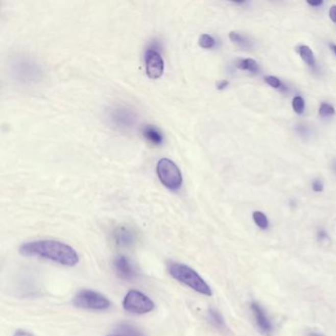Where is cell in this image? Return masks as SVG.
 Returning a JSON list of instances; mask_svg holds the SVG:
<instances>
[{
    "instance_id": "21",
    "label": "cell",
    "mask_w": 336,
    "mask_h": 336,
    "mask_svg": "<svg viewBox=\"0 0 336 336\" xmlns=\"http://www.w3.org/2000/svg\"><path fill=\"white\" fill-rule=\"evenodd\" d=\"M311 188L315 193H322L323 190V182L321 180H315L311 183Z\"/></svg>"
},
{
    "instance_id": "22",
    "label": "cell",
    "mask_w": 336,
    "mask_h": 336,
    "mask_svg": "<svg viewBox=\"0 0 336 336\" xmlns=\"http://www.w3.org/2000/svg\"><path fill=\"white\" fill-rule=\"evenodd\" d=\"M297 131H298L301 135H303V136H307V135H308V133H309V130H308V127L306 126H303V125L298 126V127H297Z\"/></svg>"
},
{
    "instance_id": "4",
    "label": "cell",
    "mask_w": 336,
    "mask_h": 336,
    "mask_svg": "<svg viewBox=\"0 0 336 336\" xmlns=\"http://www.w3.org/2000/svg\"><path fill=\"white\" fill-rule=\"evenodd\" d=\"M73 305L77 308L93 310H105L112 306L111 301L103 294L92 291L82 290L73 299Z\"/></svg>"
},
{
    "instance_id": "5",
    "label": "cell",
    "mask_w": 336,
    "mask_h": 336,
    "mask_svg": "<svg viewBox=\"0 0 336 336\" xmlns=\"http://www.w3.org/2000/svg\"><path fill=\"white\" fill-rule=\"evenodd\" d=\"M123 306L126 311L135 315L148 314L155 308L154 302L148 296L136 290H130L126 295Z\"/></svg>"
},
{
    "instance_id": "28",
    "label": "cell",
    "mask_w": 336,
    "mask_h": 336,
    "mask_svg": "<svg viewBox=\"0 0 336 336\" xmlns=\"http://www.w3.org/2000/svg\"><path fill=\"white\" fill-rule=\"evenodd\" d=\"M329 49L332 51V53L335 55L336 56V44L335 43H332V42H330L329 43Z\"/></svg>"
},
{
    "instance_id": "31",
    "label": "cell",
    "mask_w": 336,
    "mask_h": 336,
    "mask_svg": "<svg viewBox=\"0 0 336 336\" xmlns=\"http://www.w3.org/2000/svg\"><path fill=\"white\" fill-rule=\"evenodd\" d=\"M110 336H118V335H117V334H116V333H115V332H113V333H112V335H110Z\"/></svg>"
},
{
    "instance_id": "16",
    "label": "cell",
    "mask_w": 336,
    "mask_h": 336,
    "mask_svg": "<svg viewBox=\"0 0 336 336\" xmlns=\"http://www.w3.org/2000/svg\"><path fill=\"white\" fill-rule=\"evenodd\" d=\"M252 219L255 225L261 229V230H267L269 228V220L266 214L261 211H254L252 213Z\"/></svg>"
},
{
    "instance_id": "1",
    "label": "cell",
    "mask_w": 336,
    "mask_h": 336,
    "mask_svg": "<svg viewBox=\"0 0 336 336\" xmlns=\"http://www.w3.org/2000/svg\"><path fill=\"white\" fill-rule=\"evenodd\" d=\"M19 252L25 256L41 257L64 266H75L79 261V255L72 247L54 239L25 243Z\"/></svg>"
},
{
    "instance_id": "10",
    "label": "cell",
    "mask_w": 336,
    "mask_h": 336,
    "mask_svg": "<svg viewBox=\"0 0 336 336\" xmlns=\"http://www.w3.org/2000/svg\"><path fill=\"white\" fill-rule=\"evenodd\" d=\"M113 268L117 276L125 280H131L136 275V272L130 260L125 255H118L114 258Z\"/></svg>"
},
{
    "instance_id": "15",
    "label": "cell",
    "mask_w": 336,
    "mask_h": 336,
    "mask_svg": "<svg viewBox=\"0 0 336 336\" xmlns=\"http://www.w3.org/2000/svg\"><path fill=\"white\" fill-rule=\"evenodd\" d=\"M236 67L241 70H247L252 73H257L259 71V66L255 60L252 58L238 59L236 61Z\"/></svg>"
},
{
    "instance_id": "25",
    "label": "cell",
    "mask_w": 336,
    "mask_h": 336,
    "mask_svg": "<svg viewBox=\"0 0 336 336\" xmlns=\"http://www.w3.org/2000/svg\"><path fill=\"white\" fill-rule=\"evenodd\" d=\"M328 238V236H327V233H326V231H324V230H320L319 232H318V239L319 241H324V239H326V238Z\"/></svg>"
},
{
    "instance_id": "20",
    "label": "cell",
    "mask_w": 336,
    "mask_h": 336,
    "mask_svg": "<svg viewBox=\"0 0 336 336\" xmlns=\"http://www.w3.org/2000/svg\"><path fill=\"white\" fill-rule=\"evenodd\" d=\"M319 113L322 117H328V116H331L335 113V110L331 105H329L327 103H322L321 107H320Z\"/></svg>"
},
{
    "instance_id": "27",
    "label": "cell",
    "mask_w": 336,
    "mask_h": 336,
    "mask_svg": "<svg viewBox=\"0 0 336 336\" xmlns=\"http://www.w3.org/2000/svg\"><path fill=\"white\" fill-rule=\"evenodd\" d=\"M309 6H313V7H320L322 6L323 4V1L322 0H319V1H308L307 2Z\"/></svg>"
},
{
    "instance_id": "17",
    "label": "cell",
    "mask_w": 336,
    "mask_h": 336,
    "mask_svg": "<svg viewBox=\"0 0 336 336\" xmlns=\"http://www.w3.org/2000/svg\"><path fill=\"white\" fill-rule=\"evenodd\" d=\"M198 44L205 50H211L216 45L215 39L208 35V34H202L198 39Z\"/></svg>"
},
{
    "instance_id": "8",
    "label": "cell",
    "mask_w": 336,
    "mask_h": 336,
    "mask_svg": "<svg viewBox=\"0 0 336 336\" xmlns=\"http://www.w3.org/2000/svg\"><path fill=\"white\" fill-rule=\"evenodd\" d=\"M112 238L117 246L127 248L134 245L137 237L136 233L131 227L127 225H121L116 227L112 232Z\"/></svg>"
},
{
    "instance_id": "14",
    "label": "cell",
    "mask_w": 336,
    "mask_h": 336,
    "mask_svg": "<svg viewBox=\"0 0 336 336\" xmlns=\"http://www.w3.org/2000/svg\"><path fill=\"white\" fill-rule=\"evenodd\" d=\"M229 38H230L231 42H233L235 45H237L241 49H244V50H250L253 45L250 39L244 37L243 35L238 34L237 32H231L229 34Z\"/></svg>"
},
{
    "instance_id": "23",
    "label": "cell",
    "mask_w": 336,
    "mask_h": 336,
    "mask_svg": "<svg viewBox=\"0 0 336 336\" xmlns=\"http://www.w3.org/2000/svg\"><path fill=\"white\" fill-rule=\"evenodd\" d=\"M329 17L331 21L336 24V5H333L329 9Z\"/></svg>"
},
{
    "instance_id": "30",
    "label": "cell",
    "mask_w": 336,
    "mask_h": 336,
    "mask_svg": "<svg viewBox=\"0 0 336 336\" xmlns=\"http://www.w3.org/2000/svg\"><path fill=\"white\" fill-rule=\"evenodd\" d=\"M308 336H324L323 334H321V333H319V332H310L309 334H308Z\"/></svg>"
},
{
    "instance_id": "9",
    "label": "cell",
    "mask_w": 336,
    "mask_h": 336,
    "mask_svg": "<svg viewBox=\"0 0 336 336\" xmlns=\"http://www.w3.org/2000/svg\"><path fill=\"white\" fill-rule=\"evenodd\" d=\"M251 309H252L253 318L258 326V329L261 331L262 334L269 336L273 331V325L268 319L266 310L257 303L252 302L251 303Z\"/></svg>"
},
{
    "instance_id": "2",
    "label": "cell",
    "mask_w": 336,
    "mask_h": 336,
    "mask_svg": "<svg viewBox=\"0 0 336 336\" xmlns=\"http://www.w3.org/2000/svg\"><path fill=\"white\" fill-rule=\"evenodd\" d=\"M167 269L174 279L186 285L197 293L207 297H211L213 294L207 282L191 267L179 262H169Z\"/></svg>"
},
{
    "instance_id": "24",
    "label": "cell",
    "mask_w": 336,
    "mask_h": 336,
    "mask_svg": "<svg viewBox=\"0 0 336 336\" xmlns=\"http://www.w3.org/2000/svg\"><path fill=\"white\" fill-rule=\"evenodd\" d=\"M13 336H34L31 332L29 331H26V330H23V329H18L16 330L14 332Z\"/></svg>"
},
{
    "instance_id": "26",
    "label": "cell",
    "mask_w": 336,
    "mask_h": 336,
    "mask_svg": "<svg viewBox=\"0 0 336 336\" xmlns=\"http://www.w3.org/2000/svg\"><path fill=\"white\" fill-rule=\"evenodd\" d=\"M229 85V82L227 80H221L217 83V89L218 90H224L225 88H227Z\"/></svg>"
},
{
    "instance_id": "7",
    "label": "cell",
    "mask_w": 336,
    "mask_h": 336,
    "mask_svg": "<svg viewBox=\"0 0 336 336\" xmlns=\"http://www.w3.org/2000/svg\"><path fill=\"white\" fill-rule=\"evenodd\" d=\"M112 125L121 129H129L136 125L137 116L131 109L126 107H117L111 112Z\"/></svg>"
},
{
    "instance_id": "12",
    "label": "cell",
    "mask_w": 336,
    "mask_h": 336,
    "mask_svg": "<svg viewBox=\"0 0 336 336\" xmlns=\"http://www.w3.org/2000/svg\"><path fill=\"white\" fill-rule=\"evenodd\" d=\"M208 321L219 330H224L226 328L224 317L217 308H210L208 309Z\"/></svg>"
},
{
    "instance_id": "3",
    "label": "cell",
    "mask_w": 336,
    "mask_h": 336,
    "mask_svg": "<svg viewBox=\"0 0 336 336\" xmlns=\"http://www.w3.org/2000/svg\"><path fill=\"white\" fill-rule=\"evenodd\" d=\"M157 175L160 182L170 190H178L182 183L181 170L168 158L161 159L157 164Z\"/></svg>"
},
{
    "instance_id": "13",
    "label": "cell",
    "mask_w": 336,
    "mask_h": 336,
    "mask_svg": "<svg viewBox=\"0 0 336 336\" xmlns=\"http://www.w3.org/2000/svg\"><path fill=\"white\" fill-rule=\"evenodd\" d=\"M296 51L300 55L301 58L308 64L310 68L316 67V58H315L314 53L309 46L306 44H302V45L297 46Z\"/></svg>"
},
{
    "instance_id": "6",
    "label": "cell",
    "mask_w": 336,
    "mask_h": 336,
    "mask_svg": "<svg viewBox=\"0 0 336 336\" xmlns=\"http://www.w3.org/2000/svg\"><path fill=\"white\" fill-rule=\"evenodd\" d=\"M144 60L147 76L151 79H159L165 69V62L160 52L153 45H150L145 52Z\"/></svg>"
},
{
    "instance_id": "19",
    "label": "cell",
    "mask_w": 336,
    "mask_h": 336,
    "mask_svg": "<svg viewBox=\"0 0 336 336\" xmlns=\"http://www.w3.org/2000/svg\"><path fill=\"white\" fill-rule=\"evenodd\" d=\"M292 107L296 113L302 114L305 111V101L301 96H296L292 101Z\"/></svg>"
},
{
    "instance_id": "29",
    "label": "cell",
    "mask_w": 336,
    "mask_h": 336,
    "mask_svg": "<svg viewBox=\"0 0 336 336\" xmlns=\"http://www.w3.org/2000/svg\"><path fill=\"white\" fill-rule=\"evenodd\" d=\"M331 169H332V171H333L334 173H336V159L335 160H333V162H332V164H331Z\"/></svg>"
},
{
    "instance_id": "18",
    "label": "cell",
    "mask_w": 336,
    "mask_h": 336,
    "mask_svg": "<svg viewBox=\"0 0 336 336\" xmlns=\"http://www.w3.org/2000/svg\"><path fill=\"white\" fill-rule=\"evenodd\" d=\"M265 81L272 88L279 89L281 91H287L288 88L281 82L280 79L275 76H266Z\"/></svg>"
},
{
    "instance_id": "11",
    "label": "cell",
    "mask_w": 336,
    "mask_h": 336,
    "mask_svg": "<svg viewBox=\"0 0 336 336\" xmlns=\"http://www.w3.org/2000/svg\"><path fill=\"white\" fill-rule=\"evenodd\" d=\"M142 135L150 144L160 146L164 142V136L162 131L153 125H147L142 128Z\"/></svg>"
}]
</instances>
